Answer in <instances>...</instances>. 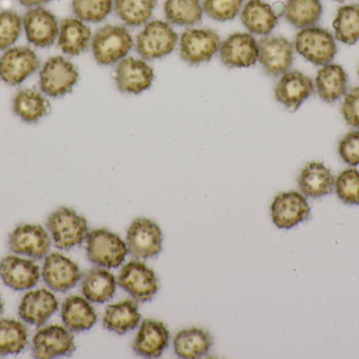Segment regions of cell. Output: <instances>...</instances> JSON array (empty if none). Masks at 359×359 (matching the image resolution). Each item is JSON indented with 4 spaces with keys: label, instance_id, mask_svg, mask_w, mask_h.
I'll list each match as a JSON object with an SVG mask.
<instances>
[{
    "label": "cell",
    "instance_id": "603a6c76",
    "mask_svg": "<svg viewBox=\"0 0 359 359\" xmlns=\"http://www.w3.org/2000/svg\"><path fill=\"white\" fill-rule=\"evenodd\" d=\"M241 20L251 34L267 36L278 25V16L270 4L249 0L241 10Z\"/></svg>",
    "mask_w": 359,
    "mask_h": 359
},
{
    "label": "cell",
    "instance_id": "83f0119b",
    "mask_svg": "<svg viewBox=\"0 0 359 359\" xmlns=\"http://www.w3.org/2000/svg\"><path fill=\"white\" fill-rule=\"evenodd\" d=\"M347 74L339 65L328 63L316 74V90L326 103H334L343 97L347 92Z\"/></svg>",
    "mask_w": 359,
    "mask_h": 359
},
{
    "label": "cell",
    "instance_id": "ffe728a7",
    "mask_svg": "<svg viewBox=\"0 0 359 359\" xmlns=\"http://www.w3.org/2000/svg\"><path fill=\"white\" fill-rule=\"evenodd\" d=\"M0 278L13 290H27L39 282L40 270L33 261L8 255L0 261Z\"/></svg>",
    "mask_w": 359,
    "mask_h": 359
},
{
    "label": "cell",
    "instance_id": "6da1fadb",
    "mask_svg": "<svg viewBox=\"0 0 359 359\" xmlns=\"http://www.w3.org/2000/svg\"><path fill=\"white\" fill-rule=\"evenodd\" d=\"M134 40L126 27L107 25L99 29L92 38L93 55L101 65H111L126 58Z\"/></svg>",
    "mask_w": 359,
    "mask_h": 359
},
{
    "label": "cell",
    "instance_id": "1f68e13d",
    "mask_svg": "<svg viewBox=\"0 0 359 359\" xmlns=\"http://www.w3.org/2000/svg\"><path fill=\"white\" fill-rule=\"evenodd\" d=\"M323 6L320 0H288L284 16L297 29L314 27L320 20Z\"/></svg>",
    "mask_w": 359,
    "mask_h": 359
},
{
    "label": "cell",
    "instance_id": "836d02e7",
    "mask_svg": "<svg viewBox=\"0 0 359 359\" xmlns=\"http://www.w3.org/2000/svg\"><path fill=\"white\" fill-rule=\"evenodd\" d=\"M164 13L172 25L189 27L200 22L204 11L200 0H166Z\"/></svg>",
    "mask_w": 359,
    "mask_h": 359
},
{
    "label": "cell",
    "instance_id": "d590c367",
    "mask_svg": "<svg viewBox=\"0 0 359 359\" xmlns=\"http://www.w3.org/2000/svg\"><path fill=\"white\" fill-rule=\"evenodd\" d=\"M27 328L14 320H0V356L17 355L27 345Z\"/></svg>",
    "mask_w": 359,
    "mask_h": 359
},
{
    "label": "cell",
    "instance_id": "2e32d148",
    "mask_svg": "<svg viewBox=\"0 0 359 359\" xmlns=\"http://www.w3.org/2000/svg\"><path fill=\"white\" fill-rule=\"evenodd\" d=\"M219 58L228 67H249L259 58L257 41L251 34L234 33L219 46Z\"/></svg>",
    "mask_w": 359,
    "mask_h": 359
},
{
    "label": "cell",
    "instance_id": "ac0fdd59",
    "mask_svg": "<svg viewBox=\"0 0 359 359\" xmlns=\"http://www.w3.org/2000/svg\"><path fill=\"white\" fill-rule=\"evenodd\" d=\"M8 247L16 254L41 259L50 250V238L41 226L20 225L10 234Z\"/></svg>",
    "mask_w": 359,
    "mask_h": 359
},
{
    "label": "cell",
    "instance_id": "f546056e",
    "mask_svg": "<svg viewBox=\"0 0 359 359\" xmlns=\"http://www.w3.org/2000/svg\"><path fill=\"white\" fill-rule=\"evenodd\" d=\"M213 345V339L207 331L200 328L184 329L174 339L177 356L184 359L203 358Z\"/></svg>",
    "mask_w": 359,
    "mask_h": 359
},
{
    "label": "cell",
    "instance_id": "4dcf8cb0",
    "mask_svg": "<svg viewBox=\"0 0 359 359\" xmlns=\"http://www.w3.org/2000/svg\"><path fill=\"white\" fill-rule=\"evenodd\" d=\"M13 110L22 122L33 124L48 113L50 105L37 90L22 89L15 95Z\"/></svg>",
    "mask_w": 359,
    "mask_h": 359
},
{
    "label": "cell",
    "instance_id": "44dd1931",
    "mask_svg": "<svg viewBox=\"0 0 359 359\" xmlns=\"http://www.w3.org/2000/svg\"><path fill=\"white\" fill-rule=\"evenodd\" d=\"M170 343V331L163 322L154 320H143L133 349L138 355L157 358L163 354Z\"/></svg>",
    "mask_w": 359,
    "mask_h": 359
},
{
    "label": "cell",
    "instance_id": "30bf717a",
    "mask_svg": "<svg viewBox=\"0 0 359 359\" xmlns=\"http://www.w3.org/2000/svg\"><path fill=\"white\" fill-rule=\"evenodd\" d=\"M118 285L138 301H151L158 292L155 272L141 261L126 263L120 272Z\"/></svg>",
    "mask_w": 359,
    "mask_h": 359
},
{
    "label": "cell",
    "instance_id": "7c38bea8",
    "mask_svg": "<svg viewBox=\"0 0 359 359\" xmlns=\"http://www.w3.org/2000/svg\"><path fill=\"white\" fill-rule=\"evenodd\" d=\"M115 79L120 92L140 94L151 88L155 73L153 67L143 59L128 57L118 63Z\"/></svg>",
    "mask_w": 359,
    "mask_h": 359
},
{
    "label": "cell",
    "instance_id": "d6a6232c",
    "mask_svg": "<svg viewBox=\"0 0 359 359\" xmlns=\"http://www.w3.org/2000/svg\"><path fill=\"white\" fill-rule=\"evenodd\" d=\"M157 0H114L113 11L128 27L147 25L153 16Z\"/></svg>",
    "mask_w": 359,
    "mask_h": 359
},
{
    "label": "cell",
    "instance_id": "5b68a950",
    "mask_svg": "<svg viewBox=\"0 0 359 359\" xmlns=\"http://www.w3.org/2000/svg\"><path fill=\"white\" fill-rule=\"evenodd\" d=\"M294 46L299 54L316 65H328L337 54L334 37L323 27L302 29L295 37Z\"/></svg>",
    "mask_w": 359,
    "mask_h": 359
},
{
    "label": "cell",
    "instance_id": "ee69618b",
    "mask_svg": "<svg viewBox=\"0 0 359 359\" xmlns=\"http://www.w3.org/2000/svg\"><path fill=\"white\" fill-rule=\"evenodd\" d=\"M4 311V303H2L1 297H0V314Z\"/></svg>",
    "mask_w": 359,
    "mask_h": 359
},
{
    "label": "cell",
    "instance_id": "e575fe53",
    "mask_svg": "<svg viewBox=\"0 0 359 359\" xmlns=\"http://www.w3.org/2000/svg\"><path fill=\"white\" fill-rule=\"evenodd\" d=\"M335 37L346 44H354L359 40V4L344 6L337 11L333 21Z\"/></svg>",
    "mask_w": 359,
    "mask_h": 359
},
{
    "label": "cell",
    "instance_id": "ba28073f",
    "mask_svg": "<svg viewBox=\"0 0 359 359\" xmlns=\"http://www.w3.org/2000/svg\"><path fill=\"white\" fill-rule=\"evenodd\" d=\"M162 231L159 226L147 218L133 221L126 234V246L132 256L149 259L162 251Z\"/></svg>",
    "mask_w": 359,
    "mask_h": 359
},
{
    "label": "cell",
    "instance_id": "f1b7e54d",
    "mask_svg": "<svg viewBox=\"0 0 359 359\" xmlns=\"http://www.w3.org/2000/svg\"><path fill=\"white\" fill-rule=\"evenodd\" d=\"M82 293L88 301L104 303L111 301L116 292V278L111 272L94 268L84 274L81 285Z\"/></svg>",
    "mask_w": 359,
    "mask_h": 359
},
{
    "label": "cell",
    "instance_id": "3957f363",
    "mask_svg": "<svg viewBox=\"0 0 359 359\" xmlns=\"http://www.w3.org/2000/svg\"><path fill=\"white\" fill-rule=\"evenodd\" d=\"M178 35L170 22L149 21L136 39V51L144 60L168 56L176 48Z\"/></svg>",
    "mask_w": 359,
    "mask_h": 359
},
{
    "label": "cell",
    "instance_id": "f6af8a7d",
    "mask_svg": "<svg viewBox=\"0 0 359 359\" xmlns=\"http://www.w3.org/2000/svg\"><path fill=\"white\" fill-rule=\"evenodd\" d=\"M337 1H344V0H337Z\"/></svg>",
    "mask_w": 359,
    "mask_h": 359
},
{
    "label": "cell",
    "instance_id": "cb8c5ba5",
    "mask_svg": "<svg viewBox=\"0 0 359 359\" xmlns=\"http://www.w3.org/2000/svg\"><path fill=\"white\" fill-rule=\"evenodd\" d=\"M90 27L76 18H67L59 25L58 44L65 54L76 56L88 50L92 44Z\"/></svg>",
    "mask_w": 359,
    "mask_h": 359
},
{
    "label": "cell",
    "instance_id": "7402d4cb",
    "mask_svg": "<svg viewBox=\"0 0 359 359\" xmlns=\"http://www.w3.org/2000/svg\"><path fill=\"white\" fill-rule=\"evenodd\" d=\"M58 310V301L46 289L31 291L19 305V316L32 326L40 327Z\"/></svg>",
    "mask_w": 359,
    "mask_h": 359
},
{
    "label": "cell",
    "instance_id": "52a82bcc",
    "mask_svg": "<svg viewBox=\"0 0 359 359\" xmlns=\"http://www.w3.org/2000/svg\"><path fill=\"white\" fill-rule=\"evenodd\" d=\"M78 77L77 69L71 61L65 57H52L40 71V89L50 97L65 96L72 92L77 84Z\"/></svg>",
    "mask_w": 359,
    "mask_h": 359
},
{
    "label": "cell",
    "instance_id": "d6986e66",
    "mask_svg": "<svg viewBox=\"0 0 359 359\" xmlns=\"http://www.w3.org/2000/svg\"><path fill=\"white\" fill-rule=\"evenodd\" d=\"M313 90L311 78L299 71H287L278 80L274 94L278 103L295 111L311 96Z\"/></svg>",
    "mask_w": 359,
    "mask_h": 359
},
{
    "label": "cell",
    "instance_id": "484cf974",
    "mask_svg": "<svg viewBox=\"0 0 359 359\" xmlns=\"http://www.w3.org/2000/svg\"><path fill=\"white\" fill-rule=\"evenodd\" d=\"M61 318L65 328L72 332L90 330L97 322V314L90 301L78 295H72L65 299Z\"/></svg>",
    "mask_w": 359,
    "mask_h": 359
},
{
    "label": "cell",
    "instance_id": "e0dca14e",
    "mask_svg": "<svg viewBox=\"0 0 359 359\" xmlns=\"http://www.w3.org/2000/svg\"><path fill=\"white\" fill-rule=\"evenodd\" d=\"M42 278L52 290L67 292L78 284L81 273L75 261L55 252L48 255L44 261Z\"/></svg>",
    "mask_w": 359,
    "mask_h": 359
},
{
    "label": "cell",
    "instance_id": "9c48e42d",
    "mask_svg": "<svg viewBox=\"0 0 359 359\" xmlns=\"http://www.w3.org/2000/svg\"><path fill=\"white\" fill-rule=\"evenodd\" d=\"M259 58L265 73L280 76L289 71L292 65L293 44L282 36H265L257 41Z\"/></svg>",
    "mask_w": 359,
    "mask_h": 359
},
{
    "label": "cell",
    "instance_id": "4316f807",
    "mask_svg": "<svg viewBox=\"0 0 359 359\" xmlns=\"http://www.w3.org/2000/svg\"><path fill=\"white\" fill-rule=\"evenodd\" d=\"M140 320L136 301L126 299L121 303L107 306L103 318V326L111 332L122 335L136 329Z\"/></svg>",
    "mask_w": 359,
    "mask_h": 359
},
{
    "label": "cell",
    "instance_id": "277c9868",
    "mask_svg": "<svg viewBox=\"0 0 359 359\" xmlns=\"http://www.w3.org/2000/svg\"><path fill=\"white\" fill-rule=\"evenodd\" d=\"M48 228L55 246L60 250L80 246L88 233L86 218L69 208H60L52 213L48 219Z\"/></svg>",
    "mask_w": 359,
    "mask_h": 359
},
{
    "label": "cell",
    "instance_id": "74e56055",
    "mask_svg": "<svg viewBox=\"0 0 359 359\" xmlns=\"http://www.w3.org/2000/svg\"><path fill=\"white\" fill-rule=\"evenodd\" d=\"M335 192L341 202L347 204H359V171L347 169L337 177Z\"/></svg>",
    "mask_w": 359,
    "mask_h": 359
},
{
    "label": "cell",
    "instance_id": "8d00e7d4",
    "mask_svg": "<svg viewBox=\"0 0 359 359\" xmlns=\"http://www.w3.org/2000/svg\"><path fill=\"white\" fill-rule=\"evenodd\" d=\"M72 8L84 22H100L113 11L114 0H73Z\"/></svg>",
    "mask_w": 359,
    "mask_h": 359
},
{
    "label": "cell",
    "instance_id": "b9f144b4",
    "mask_svg": "<svg viewBox=\"0 0 359 359\" xmlns=\"http://www.w3.org/2000/svg\"><path fill=\"white\" fill-rule=\"evenodd\" d=\"M341 113L348 124L359 129V86L346 93Z\"/></svg>",
    "mask_w": 359,
    "mask_h": 359
},
{
    "label": "cell",
    "instance_id": "5bb4252c",
    "mask_svg": "<svg viewBox=\"0 0 359 359\" xmlns=\"http://www.w3.org/2000/svg\"><path fill=\"white\" fill-rule=\"evenodd\" d=\"M310 206L303 194L290 191L278 194L271 204V218L280 229H292L308 219Z\"/></svg>",
    "mask_w": 359,
    "mask_h": 359
},
{
    "label": "cell",
    "instance_id": "7a4b0ae2",
    "mask_svg": "<svg viewBox=\"0 0 359 359\" xmlns=\"http://www.w3.org/2000/svg\"><path fill=\"white\" fill-rule=\"evenodd\" d=\"M128 252L126 242L109 230H93L86 236V254L95 265L109 269L120 267Z\"/></svg>",
    "mask_w": 359,
    "mask_h": 359
},
{
    "label": "cell",
    "instance_id": "f35d334b",
    "mask_svg": "<svg viewBox=\"0 0 359 359\" xmlns=\"http://www.w3.org/2000/svg\"><path fill=\"white\" fill-rule=\"evenodd\" d=\"M243 0H203V11L213 20L229 21L242 10Z\"/></svg>",
    "mask_w": 359,
    "mask_h": 359
},
{
    "label": "cell",
    "instance_id": "7bdbcfd3",
    "mask_svg": "<svg viewBox=\"0 0 359 359\" xmlns=\"http://www.w3.org/2000/svg\"><path fill=\"white\" fill-rule=\"evenodd\" d=\"M18 1L21 6H25V8H37V6H41L42 4H48L50 0H18Z\"/></svg>",
    "mask_w": 359,
    "mask_h": 359
},
{
    "label": "cell",
    "instance_id": "9a60e30c",
    "mask_svg": "<svg viewBox=\"0 0 359 359\" xmlns=\"http://www.w3.org/2000/svg\"><path fill=\"white\" fill-rule=\"evenodd\" d=\"M22 27L29 44L39 48L52 46L59 35V25L56 17L50 11L37 6L25 13Z\"/></svg>",
    "mask_w": 359,
    "mask_h": 359
},
{
    "label": "cell",
    "instance_id": "ab89813d",
    "mask_svg": "<svg viewBox=\"0 0 359 359\" xmlns=\"http://www.w3.org/2000/svg\"><path fill=\"white\" fill-rule=\"evenodd\" d=\"M22 19L14 11L0 13V50L12 46L20 36Z\"/></svg>",
    "mask_w": 359,
    "mask_h": 359
},
{
    "label": "cell",
    "instance_id": "60d3db41",
    "mask_svg": "<svg viewBox=\"0 0 359 359\" xmlns=\"http://www.w3.org/2000/svg\"><path fill=\"white\" fill-rule=\"evenodd\" d=\"M339 155L350 166L359 164V131L348 133L339 145Z\"/></svg>",
    "mask_w": 359,
    "mask_h": 359
},
{
    "label": "cell",
    "instance_id": "d4e9b609",
    "mask_svg": "<svg viewBox=\"0 0 359 359\" xmlns=\"http://www.w3.org/2000/svg\"><path fill=\"white\" fill-rule=\"evenodd\" d=\"M299 187L304 195L320 198L334 189L335 179L331 171L322 162H310L302 170Z\"/></svg>",
    "mask_w": 359,
    "mask_h": 359
},
{
    "label": "cell",
    "instance_id": "8992f818",
    "mask_svg": "<svg viewBox=\"0 0 359 359\" xmlns=\"http://www.w3.org/2000/svg\"><path fill=\"white\" fill-rule=\"evenodd\" d=\"M221 39L210 29H187L180 38V56L188 65L208 63L219 52Z\"/></svg>",
    "mask_w": 359,
    "mask_h": 359
},
{
    "label": "cell",
    "instance_id": "4fadbf2b",
    "mask_svg": "<svg viewBox=\"0 0 359 359\" xmlns=\"http://www.w3.org/2000/svg\"><path fill=\"white\" fill-rule=\"evenodd\" d=\"M38 67L37 55L27 46L8 48L0 57V78L12 86L25 81Z\"/></svg>",
    "mask_w": 359,
    "mask_h": 359
},
{
    "label": "cell",
    "instance_id": "8fae6325",
    "mask_svg": "<svg viewBox=\"0 0 359 359\" xmlns=\"http://www.w3.org/2000/svg\"><path fill=\"white\" fill-rule=\"evenodd\" d=\"M33 356L48 359L69 356L75 351L74 337L69 329L50 325L37 331L33 337Z\"/></svg>",
    "mask_w": 359,
    "mask_h": 359
},
{
    "label": "cell",
    "instance_id": "bcb514c9",
    "mask_svg": "<svg viewBox=\"0 0 359 359\" xmlns=\"http://www.w3.org/2000/svg\"><path fill=\"white\" fill-rule=\"evenodd\" d=\"M358 73H359V71H358Z\"/></svg>",
    "mask_w": 359,
    "mask_h": 359
}]
</instances>
